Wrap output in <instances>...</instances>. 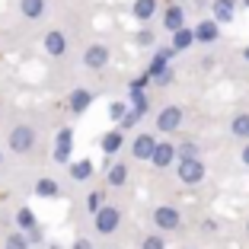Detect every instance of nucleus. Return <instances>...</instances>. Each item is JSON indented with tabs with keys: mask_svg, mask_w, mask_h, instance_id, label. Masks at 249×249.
<instances>
[{
	"mask_svg": "<svg viewBox=\"0 0 249 249\" xmlns=\"http://www.w3.org/2000/svg\"><path fill=\"white\" fill-rule=\"evenodd\" d=\"M192 42H195V32H192V29H185V26H182V29H176V38H173V48H176V52L189 48Z\"/></svg>",
	"mask_w": 249,
	"mask_h": 249,
	"instance_id": "19",
	"label": "nucleus"
},
{
	"mask_svg": "<svg viewBox=\"0 0 249 249\" xmlns=\"http://www.w3.org/2000/svg\"><path fill=\"white\" fill-rule=\"evenodd\" d=\"M89 103H93V93H89V89H73L71 93V112H77V115L87 112Z\"/></svg>",
	"mask_w": 249,
	"mask_h": 249,
	"instance_id": "12",
	"label": "nucleus"
},
{
	"mask_svg": "<svg viewBox=\"0 0 249 249\" xmlns=\"http://www.w3.org/2000/svg\"><path fill=\"white\" fill-rule=\"evenodd\" d=\"M163 26H166L169 32L182 29V26H185V13H182V7H166V16H163Z\"/></svg>",
	"mask_w": 249,
	"mask_h": 249,
	"instance_id": "11",
	"label": "nucleus"
},
{
	"mask_svg": "<svg viewBox=\"0 0 249 249\" xmlns=\"http://www.w3.org/2000/svg\"><path fill=\"white\" fill-rule=\"evenodd\" d=\"M201 176H205V166L198 163V157H192V160H182L179 163V179L182 182H201Z\"/></svg>",
	"mask_w": 249,
	"mask_h": 249,
	"instance_id": "4",
	"label": "nucleus"
},
{
	"mask_svg": "<svg viewBox=\"0 0 249 249\" xmlns=\"http://www.w3.org/2000/svg\"><path fill=\"white\" fill-rule=\"evenodd\" d=\"M179 122H182V112L176 109V106H166V109L160 112V118H157V128H160V131H176L179 128Z\"/></svg>",
	"mask_w": 249,
	"mask_h": 249,
	"instance_id": "6",
	"label": "nucleus"
},
{
	"mask_svg": "<svg viewBox=\"0 0 249 249\" xmlns=\"http://www.w3.org/2000/svg\"><path fill=\"white\" fill-rule=\"evenodd\" d=\"M233 134L236 138H249V115L233 118Z\"/></svg>",
	"mask_w": 249,
	"mask_h": 249,
	"instance_id": "25",
	"label": "nucleus"
},
{
	"mask_svg": "<svg viewBox=\"0 0 249 249\" xmlns=\"http://www.w3.org/2000/svg\"><path fill=\"white\" fill-rule=\"evenodd\" d=\"M36 195L38 198H58L61 195V185L54 179H38L36 182Z\"/></svg>",
	"mask_w": 249,
	"mask_h": 249,
	"instance_id": "14",
	"label": "nucleus"
},
{
	"mask_svg": "<svg viewBox=\"0 0 249 249\" xmlns=\"http://www.w3.org/2000/svg\"><path fill=\"white\" fill-rule=\"evenodd\" d=\"M71 147H73V131H71V128L58 131V147H54V160H58V163H67V160H71Z\"/></svg>",
	"mask_w": 249,
	"mask_h": 249,
	"instance_id": "8",
	"label": "nucleus"
},
{
	"mask_svg": "<svg viewBox=\"0 0 249 249\" xmlns=\"http://www.w3.org/2000/svg\"><path fill=\"white\" fill-rule=\"evenodd\" d=\"M7 249H29V236L26 233H10L7 236Z\"/></svg>",
	"mask_w": 249,
	"mask_h": 249,
	"instance_id": "24",
	"label": "nucleus"
},
{
	"mask_svg": "<svg viewBox=\"0 0 249 249\" xmlns=\"http://www.w3.org/2000/svg\"><path fill=\"white\" fill-rule=\"evenodd\" d=\"M7 144H10L13 154H29L32 144H36V128H29V124H16L13 131H10Z\"/></svg>",
	"mask_w": 249,
	"mask_h": 249,
	"instance_id": "1",
	"label": "nucleus"
},
{
	"mask_svg": "<svg viewBox=\"0 0 249 249\" xmlns=\"http://www.w3.org/2000/svg\"><path fill=\"white\" fill-rule=\"evenodd\" d=\"M173 157H176V147H173V144H154L150 160H154L157 166H169V163H173Z\"/></svg>",
	"mask_w": 249,
	"mask_h": 249,
	"instance_id": "10",
	"label": "nucleus"
},
{
	"mask_svg": "<svg viewBox=\"0 0 249 249\" xmlns=\"http://www.w3.org/2000/svg\"><path fill=\"white\" fill-rule=\"evenodd\" d=\"M179 157H182V160H192V157H198V147L192 144V141H185V144L179 147Z\"/></svg>",
	"mask_w": 249,
	"mask_h": 249,
	"instance_id": "27",
	"label": "nucleus"
},
{
	"mask_svg": "<svg viewBox=\"0 0 249 249\" xmlns=\"http://www.w3.org/2000/svg\"><path fill=\"white\" fill-rule=\"evenodd\" d=\"M36 224L38 220H36V214H32V208H19V211H16V227L19 230H32Z\"/></svg>",
	"mask_w": 249,
	"mask_h": 249,
	"instance_id": "16",
	"label": "nucleus"
},
{
	"mask_svg": "<svg viewBox=\"0 0 249 249\" xmlns=\"http://www.w3.org/2000/svg\"><path fill=\"white\" fill-rule=\"evenodd\" d=\"M118 147H122V131H109L103 138V150H106V154H115Z\"/></svg>",
	"mask_w": 249,
	"mask_h": 249,
	"instance_id": "21",
	"label": "nucleus"
},
{
	"mask_svg": "<svg viewBox=\"0 0 249 249\" xmlns=\"http://www.w3.org/2000/svg\"><path fill=\"white\" fill-rule=\"evenodd\" d=\"M243 163H246V166H249V144L243 147Z\"/></svg>",
	"mask_w": 249,
	"mask_h": 249,
	"instance_id": "33",
	"label": "nucleus"
},
{
	"mask_svg": "<svg viewBox=\"0 0 249 249\" xmlns=\"http://www.w3.org/2000/svg\"><path fill=\"white\" fill-rule=\"evenodd\" d=\"M71 249H93V243H89V240H77Z\"/></svg>",
	"mask_w": 249,
	"mask_h": 249,
	"instance_id": "32",
	"label": "nucleus"
},
{
	"mask_svg": "<svg viewBox=\"0 0 249 249\" xmlns=\"http://www.w3.org/2000/svg\"><path fill=\"white\" fill-rule=\"evenodd\" d=\"M19 10L26 19H42L45 13V0H19Z\"/></svg>",
	"mask_w": 249,
	"mask_h": 249,
	"instance_id": "13",
	"label": "nucleus"
},
{
	"mask_svg": "<svg viewBox=\"0 0 249 249\" xmlns=\"http://www.w3.org/2000/svg\"><path fill=\"white\" fill-rule=\"evenodd\" d=\"M144 249H163V236H147Z\"/></svg>",
	"mask_w": 249,
	"mask_h": 249,
	"instance_id": "30",
	"label": "nucleus"
},
{
	"mask_svg": "<svg viewBox=\"0 0 249 249\" xmlns=\"http://www.w3.org/2000/svg\"><path fill=\"white\" fill-rule=\"evenodd\" d=\"M246 61H249V48H246Z\"/></svg>",
	"mask_w": 249,
	"mask_h": 249,
	"instance_id": "35",
	"label": "nucleus"
},
{
	"mask_svg": "<svg viewBox=\"0 0 249 249\" xmlns=\"http://www.w3.org/2000/svg\"><path fill=\"white\" fill-rule=\"evenodd\" d=\"M0 166H3V150H0Z\"/></svg>",
	"mask_w": 249,
	"mask_h": 249,
	"instance_id": "34",
	"label": "nucleus"
},
{
	"mask_svg": "<svg viewBox=\"0 0 249 249\" xmlns=\"http://www.w3.org/2000/svg\"><path fill=\"white\" fill-rule=\"evenodd\" d=\"M195 38H198V42H214V38H217V22L205 19V22L195 29Z\"/></svg>",
	"mask_w": 249,
	"mask_h": 249,
	"instance_id": "15",
	"label": "nucleus"
},
{
	"mask_svg": "<svg viewBox=\"0 0 249 249\" xmlns=\"http://www.w3.org/2000/svg\"><path fill=\"white\" fill-rule=\"evenodd\" d=\"M154 144H157V141L150 138V134H138V138H134L131 154L138 157V160H150V154H154Z\"/></svg>",
	"mask_w": 249,
	"mask_h": 249,
	"instance_id": "9",
	"label": "nucleus"
},
{
	"mask_svg": "<svg viewBox=\"0 0 249 249\" xmlns=\"http://www.w3.org/2000/svg\"><path fill=\"white\" fill-rule=\"evenodd\" d=\"M124 179H128V166L115 163V166L109 169V185H124Z\"/></svg>",
	"mask_w": 249,
	"mask_h": 249,
	"instance_id": "22",
	"label": "nucleus"
},
{
	"mask_svg": "<svg viewBox=\"0 0 249 249\" xmlns=\"http://www.w3.org/2000/svg\"><path fill=\"white\" fill-rule=\"evenodd\" d=\"M87 208H89V211H99V208H103V192H89V195H87Z\"/></svg>",
	"mask_w": 249,
	"mask_h": 249,
	"instance_id": "26",
	"label": "nucleus"
},
{
	"mask_svg": "<svg viewBox=\"0 0 249 249\" xmlns=\"http://www.w3.org/2000/svg\"><path fill=\"white\" fill-rule=\"evenodd\" d=\"M71 176L77 179V182H83V179H89V176H93V163H89V160H77V163L71 166Z\"/></svg>",
	"mask_w": 249,
	"mask_h": 249,
	"instance_id": "17",
	"label": "nucleus"
},
{
	"mask_svg": "<svg viewBox=\"0 0 249 249\" xmlns=\"http://www.w3.org/2000/svg\"><path fill=\"white\" fill-rule=\"evenodd\" d=\"M138 118H141V112H138V109L124 112V118H122V128H131V124H138Z\"/></svg>",
	"mask_w": 249,
	"mask_h": 249,
	"instance_id": "28",
	"label": "nucleus"
},
{
	"mask_svg": "<svg viewBox=\"0 0 249 249\" xmlns=\"http://www.w3.org/2000/svg\"><path fill=\"white\" fill-rule=\"evenodd\" d=\"M138 42L144 45V48H147V45H154V32H147V29H144V32L138 36Z\"/></svg>",
	"mask_w": 249,
	"mask_h": 249,
	"instance_id": "31",
	"label": "nucleus"
},
{
	"mask_svg": "<svg viewBox=\"0 0 249 249\" xmlns=\"http://www.w3.org/2000/svg\"><path fill=\"white\" fill-rule=\"evenodd\" d=\"M83 64H87L89 71L106 67V64H109V48H106V45H89L87 52H83Z\"/></svg>",
	"mask_w": 249,
	"mask_h": 249,
	"instance_id": "3",
	"label": "nucleus"
},
{
	"mask_svg": "<svg viewBox=\"0 0 249 249\" xmlns=\"http://www.w3.org/2000/svg\"><path fill=\"white\" fill-rule=\"evenodd\" d=\"M124 112H128V109H124L122 103H112V106H109V115L115 118V122H122V118H124Z\"/></svg>",
	"mask_w": 249,
	"mask_h": 249,
	"instance_id": "29",
	"label": "nucleus"
},
{
	"mask_svg": "<svg viewBox=\"0 0 249 249\" xmlns=\"http://www.w3.org/2000/svg\"><path fill=\"white\" fill-rule=\"evenodd\" d=\"M131 99H134V109L144 115V112H147V96L141 93V83H134V87H131Z\"/></svg>",
	"mask_w": 249,
	"mask_h": 249,
	"instance_id": "23",
	"label": "nucleus"
},
{
	"mask_svg": "<svg viewBox=\"0 0 249 249\" xmlns=\"http://www.w3.org/2000/svg\"><path fill=\"white\" fill-rule=\"evenodd\" d=\"M118 220H122V214H118L115 208H99V211H96V230H99V233H115Z\"/></svg>",
	"mask_w": 249,
	"mask_h": 249,
	"instance_id": "2",
	"label": "nucleus"
},
{
	"mask_svg": "<svg viewBox=\"0 0 249 249\" xmlns=\"http://www.w3.org/2000/svg\"><path fill=\"white\" fill-rule=\"evenodd\" d=\"M154 10H157L154 0H138V3H134V16H138V19H150Z\"/></svg>",
	"mask_w": 249,
	"mask_h": 249,
	"instance_id": "20",
	"label": "nucleus"
},
{
	"mask_svg": "<svg viewBox=\"0 0 249 249\" xmlns=\"http://www.w3.org/2000/svg\"><path fill=\"white\" fill-rule=\"evenodd\" d=\"M154 224L160 230H176L179 227V211H176V208H166V205L157 208V211H154Z\"/></svg>",
	"mask_w": 249,
	"mask_h": 249,
	"instance_id": "5",
	"label": "nucleus"
},
{
	"mask_svg": "<svg viewBox=\"0 0 249 249\" xmlns=\"http://www.w3.org/2000/svg\"><path fill=\"white\" fill-rule=\"evenodd\" d=\"M233 7H236L233 0H214V16H217V19H224V22L233 19Z\"/></svg>",
	"mask_w": 249,
	"mask_h": 249,
	"instance_id": "18",
	"label": "nucleus"
},
{
	"mask_svg": "<svg viewBox=\"0 0 249 249\" xmlns=\"http://www.w3.org/2000/svg\"><path fill=\"white\" fill-rule=\"evenodd\" d=\"M246 7H249V0H246Z\"/></svg>",
	"mask_w": 249,
	"mask_h": 249,
	"instance_id": "36",
	"label": "nucleus"
},
{
	"mask_svg": "<svg viewBox=\"0 0 249 249\" xmlns=\"http://www.w3.org/2000/svg\"><path fill=\"white\" fill-rule=\"evenodd\" d=\"M45 52L54 54V58H61V54L67 52V38H64V32H58V29L45 32Z\"/></svg>",
	"mask_w": 249,
	"mask_h": 249,
	"instance_id": "7",
	"label": "nucleus"
}]
</instances>
